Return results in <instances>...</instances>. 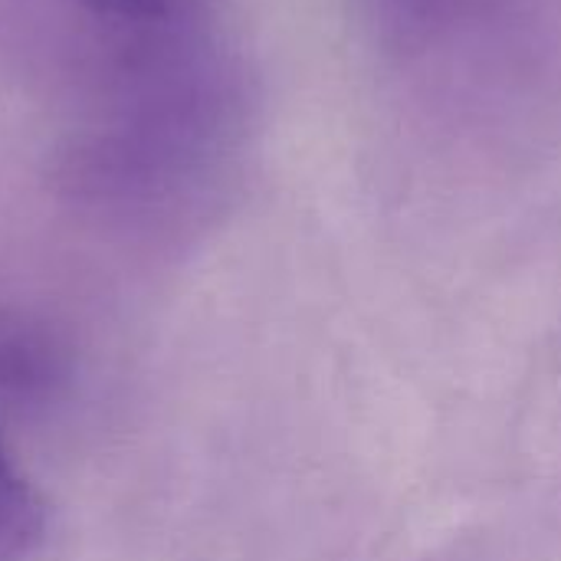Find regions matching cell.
<instances>
[{"label": "cell", "mask_w": 561, "mask_h": 561, "mask_svg": "<svg viewBox=\"0 0 561 561\" xmlns=\"http://www.w3.org/2000/svg\"><path fill=\"white\" fill-rule=\"evenodd\" d=\"M79 3L92 10L95 16L135 26V23H154V20L171 16L181 0H79Z\"/></svg>", "instance_id": "2"}, {"label": "cell", "mask_w": 561, "mask_h": 561, "mask_svg": "<svg viewBox=\"0 0 561 561\" xmlns=\"http://www.w3.org/2000/svg\"><path fill=\"white\" fill-rule=\"evenodd\" d=\"M46 533V510L30 480L16 470L0 437V561L30 559Z\"/></svg>", "instance_id": "1"}]
</instances>
